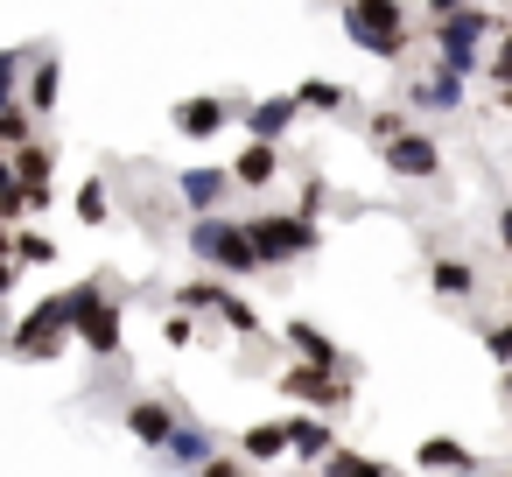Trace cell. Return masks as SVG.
Returning a JSON list of instances; mask_svg holds the SVG:
<instances>
[{"label": "cell", "instance_id": "obj_4", "mask_svg": "<svg viewBox=\"0 0 512 477\" xmlns=\"http://www.w3.org/2000/svg\"><path fill=\"white\" fill-rule=\"evenodd\" d=\"M246 232H253V246H260V260H267V267L309 260V253L323 246L316 218H302V211H253V218H246Z\"/></svg>", "mask_w": 512, "mask_h": 477}, {"label": "cell", "instance_id": "obj_18", "mask_svg": "<svg viewBox=\"0 0 512 477\" xmlns=\"http://www.w3.org/2000/svg\"><path fill=\"white\" fill-rule=\"evenodd\" d=\"M211 316H218V323H225V330H232L239 344H260V330H267V323H260V309H253V302H246V295H239L232 281L218 288V302H211Z\"/></svg>", "mask_w": 512, "mask_h": 477}, {"label": "cell", "instance_id": "obj_22", "mask_svg": "<svg viewBox=\"0 0 512 477\" xmlns=\"http://www.w3.org/2000/svg\"><path fill=\"white\" fill-rule=\"evenodd\" d=\"M295 99H302V113H344L351 106V85L344 78H302Z\"/></svg>", "mask_w": 512, "mask_h": 477}, {"label": "cell", "instance_id": "obj_35", "mask_svg": "<svg viewBox=\"0 0 512 477\" xmlns=\"http://www.w3.org/2000/svg\"><path fill=\"white\" fill-rule=\"evenodd\" d=\"M477 337H484V351H491L498 365H512V323H484Z\"/></svg>", "mask_w": 512, "mask_h": 477}, {"label": "cell", "instance_id": "obj_39", "mask_svg": "<svg viewBox=\"0 0 512 477\" xmlns=\"http://www.w3.org/2000/svg\"><path fill=\"white\" fill-rule=\"evenodd\" d=\"M498 400L512 407V365H498Z\"/></svg>", "mask_w": 512, "mask_h": 477}, {"label": "cell", "instance_id": "obj_27", "mask_svg": "<svg viewBox=\"0 0 512 477\" xmlns=\"http://www.w3.org/2000/svg\"><path fill=\"white\" fill-rule=\"evenodd\" d=\"M71 211H78V225H106V176H85Z\"/></svg>", "mask_w": 512, "mask_h": 477}, {"label": "cell", "instance_id": "obj_3", "mask_svg": "<svg viewBox=\"0 0 512 477\" xmlns=\"http://www.w3.org/2000/svg\"><path fill=\"white\" fill-rule=\"evenodd\" d=\"M78 337V309H71V288L64 295H50V302H36L22 323H15V337H8V351L22 358V365H50L64 344Z\"/></svg>", "mask_w": 512, "mask_h": 477}, {"label": "cell", "instance_id": "obj_23", "mask_svg": "<svg viewBox=\"0 0 512 477\" xmlns=\"http://www.w3.org/2000/svg\"><path fill=\"white\" fill-rule=\"evenodd\" d=\"M414 463H421V470H477V456H470L463 442H449V435H428V442L414 449Z\"/></svg>", "mask_w": 512, "mask_h": 477}, {"label": "cell", "instance_id": "obj_36", "mask_svg": "<svg viewBox=\"0 0 512 477\" xmlns=\"http://www.w3.org/2000/svg\"><path fill=\"white\" fill-rule=\"evenodd\" d=\"M15 274H22V260H15V253H0V302L15 295Z\"/></svg>", "mask_w": 512, "mask_h": 477}, {"label": "cell", "instance_id": "obj_38", "mask_svg": "<svg viewBox=\"0 0 512 477\" xmlns=\"http://www.w3.org/2000/svg\"><path fill=\"white\" fill-rule=\"evenodd\" d=\"M498 246L512 253V211H498Z\"/></svg>", "mask_w": 512, "mask_h": 477}, {"label": "cell", "instance_id": "obj_11", "mask_svg": "<svg viewBox=\"0 0 512 477\" xmlns=\"http://www.w3.org/2000/svg\"><path fill=\"white\" fill-rule=\"evenodd\" d=\"M232 190H239V176H232V169H211V162H197V169L176 176V197H183L190 211H218Z\"/></svg>", "mask_w": 512, "mask_h": 477}, {"label": "cell", "instance_id": "obj_13", "mask_svg": "<svg viewBox=\"0 0 512 477\" xmlns=\"http://www.w3.org/2000/svg\"><path fill=\"white\" fill-rule=\"evenodd\" d=\"M407 106H414V113H456V106H463V71L435 64L421 85H407Z\"/></svg>", "mask_w": 512, "mask_h": 477}, {"label": "cell", "instance_id": "obj_33", "mask_svg": "<svg viewBox=\"0 0 512 477\" xmlns=\"http://www.w3.org/2000/svg\"><path fill=\"white\" fill-rule=\"evenodd\" d=\"M29 127H36V113H29V106H0V141H8V148H22V141H29Z\"/></svg>", "mask_w": 512, "mask_h": 477}, {"label": "cell", "instance_id": "obj_26", "mask_svg": "<svg viewBox=\"0 0 512 477\" xmlns=\"http://www.w3.org/2000/svg\"><path fill=\"white\" fill-rule=\"evenodd\" d=\"M232 274H190L183 288H176V309H197V316H211V302H218V288H225Z\"/></svg>", "mask_w": 512, "mask_h": 477}, {"label": "cell", "instance_id": "obj_10", "mask_svg": "<svg viewBox=\"0 0 512 477\" xmlns=\"http://www.w3.org/2000/svg\"><path fill=\"white\" fill-rule=\"evenodd\" d=\"M330 449H337L330 407H302V414H288V456H295V463H330Z\"/></svg>", "mask_w": 512, "mask_h": 477}, {"label": "cell", "instance_id": "obj_30", "mask_svg": "<svg viewBox=\"0 0 512 477\" xmlns=\"http://www.w3.org/2000/svg\"><path fill=\"white\" fill-rule=\"evenodd\" d=\"M365 134H372V148H386V141H400V134H407V113H400V106H379V113L365 120Z\"/></svg>", "mask_w": 512, "mask_h": 477}, {"label": "cell", "instance_id": "obj_41", "mask_svg": "<svg viewBox=\"0 0 512 477\" xmlns=\"http://www.w3.org/2000/svg\"><path fill=\"white\" fill-rule=\"evenodd\" d=\"M505 295H512V288H505Z\"/></svg>", "mask_w": 512, "mask_h": 477}, {"label": "cell", "instance_id": "obj_34", "mask_svg": "<svg viewBox=\"0 0 512 477\" xmlns=\"http://www.w3.org/2000/svg\"><path fill=\"white\" fill-rule=\"evenodd\" d=\"M162 337H169L176 351H190V344H197V309H176V316L162 323Z\"/></svg>", "mask_w": 512, "mask_h": 477}, {"label": "cell", "instance_id": "obj_7", "mask_svg": "<svg viewBox=\"0 0 512 477\" xmlns=\"http://www.w3.org/2000/svg\"><path fill=\"white\" fill-rule=\"evenodd\" d=\"M344 365H316V358H295V365H281V393L295 400V407H330V414H344L351 407V379H337Z\"/></svg>", "mask_w": 512, "mask_h": 477}, {"label": "cell", "instance_id": "obj_24", "mask_svg": "<svg viewBox=\"0 0 512 477\" xmlns=\"http://www.w3.org/2000/svg\"><path fill=\"white\" fill-rule=\"evenodd\" d=\"M29 64H36V50H0V106H22Z\"/></svg>", "mask_w": 512, "mask_h": 477}, {"label": "cell", "instance_id": "obj_8", "mask_svg": "<svg viewBox=\"0 0 512 477\" xmlns=\"http://www.w3.org/2000/svg\"><path fill=\"white\" fill-rule=\"evenodd\" d=\"M379 162H386V176H400V183H435L442 176V148H435V134H400V141H386L379 148Z\"/></svg>", "mask_w": 512, "mask_h": 477}, {"label": "cell", "instance_id": "obj_16", "mask_svg": "<svg viewBox=\"0 0 512 477\" xmlns=\"http://www.w3.org/2000/svg\"><path fill=\"white\" fill-rule=\"evenodd\" d=\"M211 456H218V435H211V428H197V421H183V428L169 435V449H162V463H169V470H211Z\"/></svg>", "mask_w": 512, "mask_h": 477}, {"label": "cell", "instance_id": "obj_17", "mask_svg": "<svg viewBox=\"0 0 512 477\" xmlns=\"http://www.w3.org/2000/svg\"><path fill=\"white\" fill-rule=\"evenodd\" d=\"M232 176H239V190H267L274 176H281V141H246V155L232 162Z\"/></svg>", "mask_w": 512, "mask_h": 477}, {"label": "cell", "instance_id": "obj_28", "mask_svg": "<svg viewBox=\"0 0 512 477\" xmlns=\"http://www.w3.org/2000/svg\"><path fill=\"white\" fill-rule=\"evenodd\" d=\"M15 260L22 267H57V239L50 232H15Z\"/></svg>", "mask_w": 512, "mask_h": 477}, {"label": "cell", "instance_id": "obj_37", "mask_svg": "<svg viewBox=\"0 0 512 477\" xmlns=\"http://www.w3.org/2000/svg\"><path fill=\"white\" fill-rule=\"evenodd\" d=\"M428 8V22H442V15H456V8H477V0H421Z\"/></svg>", "mask_w": 512, "mask_h": 477}, {"label": "cell", "instance_id": "obj_15", "mask_svg": "<svg viewBox=\"0 0 512 477\" xmlns=\"http://www.w3.org/2000/svg\"><path fill=\"white\" fill-rule=\"evenodd\" d=\"M57 92H64V64H57V50H50V57L36 50V64H29V85H22V106H29L36 120H50V113H57Z\"/></svg>", "mask_w": 512, "mask_h": 477}, {"label": "cell", "instance_id": "obj_20", "mask_svg": "<svg viewBox=\"0 0 512 477\" xmlns=\"http://www.w3.org/2000/svg\"><path fill=\"white\" fill-rule=\"evenodd\" d=\"M428 288H435L442 302H470V295H477V267H470V260H435V267H428Z\"/></svg>", "mask_w": 512, "mask_h": 477}, {"label": "cell", "instance_id": "obj_29", "mask_svg": "<svg viewBox=\"0 0 512 477\" xmlns=\"http://www.w3.org/2000/svg\"><path fill=\"white\" fill-rule=\"evenodd\" d=\"M323 470H337V477H386V463H379V456H358V449H344V442L330 449V463H323Z\"/></svg>", "mask_w": 512, "mask_h": 477}, {"label": "cell", "instance_id": "obj_6", "mask_svg": "<svg viewBox=\"0 0 512 477\" xmlns=\"http://www.w3.org/2000/svg\"><path fill=\"white\" fill-rule=\"evenodd\" d=\"M71 309H78V337H85V351H99V358H120V302L106 295V281H78L71 288Z\"/></svg>", "mask_w": 512, "mask_h": 477}, {"label": "cell", "instance_id": "obj_1", "mask_svg": "<svg viewBox=\"0 0 512 477\" xmlns=\"http://www.w3.org/2000/svg\"><path fill=\"white\" fill-rule=\"evenodd\" d=\"M337 29H344L351 50L386 57V64H400V57L414 50V29H407V8H400V0H344Z\"/></svg>", "mask_w": 512, "mask_h": 477}, {"label": "cell", "instance_id": "obj_12", "mask_svg": "<svg viewBox=\"0 0 512 477\" xmlns=\"http://www.w3.org/2000/svg\"><path fill=\"white\" fill-rule=\"evenodd\" d=\"M176 428H183V414H176L169 400H134V407H127V435H134L141 449H155V456L169 449Z\"/></svg>", "mask_w": 512, "mask_h": 477}, {"label": "cell", "instance_id": "obj_9", "mask_svg": "<svg viewBox=\"0 0 512 477\" xmlns=\"http://www.w3.org/2000/svg\"><path fill=\"white\" fill-rule=\"evenodd\" d=\"M232 120H239V106H232V99H218V92L176 99V113H169V127H176L183 141H218V134H225Z\"/></svg>", "mask_w": 512, "mask_h": 477}, {"label": "cell", "instance_id": "obj_14", "mask_svg": "<svg viewBox=\"0 0 512 477\" xmlns=\"http://www.w3.org/2000/svg\"><path fill=\"white\" fill-rule=\"evenodd\" d=\"M295 113H302V99H295V92H274V99H253L239 120H246V134H260V141H288Z\"/></svg>", "mask_w": 512, "mask_h": 477}, {"label": "cell", "instance_id": "obj_31", "mask_svg": "<svg viewBox=\"0 0 512 477\" xmlns=\"http://www.w3.org/2000/svg\"><path fill=\"white\" fill-rule=\"evenodd\" d=\"M323 204H330V176H323V169H309V176H302V204H295V211L323 225Z\"/></svg>", "mask_w": 512, "mask_h": 477}, {"label": "cell", "instance_id": "obj_21", "mask_svg": "<svg viewBox=\"0 0 512 477\" xmlns=\"http://www.w3.org/2000/svg\"><path fill=\"white\" fill-rule=\"evenodd\" d=\"M239 449H246V463H281L288 456V421H253L239 435Z\"/></svg>", "mask_w": 512, "mask_h": 477}, {"label": "cell", "instance_id": "obj_40", "mask_svg": "<svg viewBox=\"0 0 512 477\" xmlns=\"http://www.w3.org/2000/svg\"><path fill=\"white\" fill-rule=\"evenodd\" d=\"M498 106H505V113H512V85H505V92H498Z\"/></svg>", "mask_w": 512, "mask_h": 477}, {"label": "cell", "instance_id": "obj_5", "mask_svg": "<svg viewBox=\"0 0 512 477\" xmlns=\"http://www.w3.org/2000/svg\"><path fill=\"white\" fill-rule=\"evenodd\" d=\"M498 22H491V8L477 0V8H456V15H442L435 22V64H449V71H477L484 64V36H491Z\"/></svg>", "mask_w": 512, "mask_h": 477}, {"label": "cell", "instance_id": "obj_19", "mask_svg": "<svg viewBox=\"0 0 512 477\" xmlns=\"http://www.w3.org/2000/svg\"><path fill=\"white\" fill-rule=\"evenodd\" d=\"M288 351H295V358H316V365H344V351H337V337H330L323 323H302V316L288 323Z\"/></svg>", "mask_w": 512, "mask_h": 477}, {"label": "cell", "instance_id": "obj_25", "mask_svg": "<svg viewBox=\"0 0 512 477\" xmlns=\"http://www.w3.org/2000/svg\"><path fill=\"white\" fill-rule=\"evenodd\" d=\"M15 155V169H22V183H57V155L43 148V141H22V148H8Z\"/></svg>", "mask_w": 512, "mask_h": 477}, {"label": "cell", "instance_id": "obj_32", "mask_svg": "<svg viewBox=\"0 0 512 477\" xmlns=\"http://www.w3.org/2000/svg\"><path fill=\"white\" fill-rule=\"evenodd\" d=\"M484 78H491V85H498V92H505V85H512V29H498V50H491V57H484Z\"/></svg>", "mask_w": 512, "mask_h": 477}, {"label": "cell", "instance_id": "obj_2", "mask_svg": "<svg viewBox=\"0 0 512 477\" xmlns=\"http://www.w3.org/2000/svg\"><path fill=\"white\" fill-rule=\"evenodd\" d=\"M190 253H197L204 267L232 274V281H246V274H267V260H260V246H253V232H246V218L197 211V225H190Z\"/></svg>", "mask_w": 512, "mask_h": 477}]
</instances>
